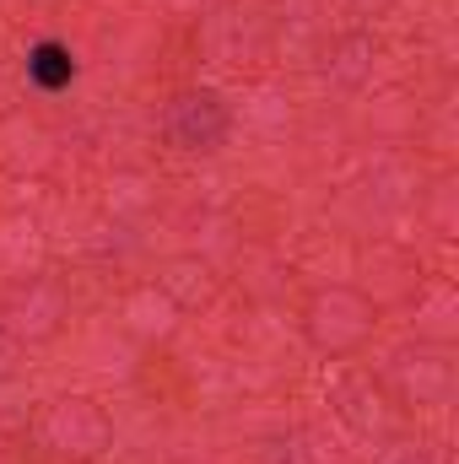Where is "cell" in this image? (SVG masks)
Here are the masks:
<instances>
[{"label": "cell", "instance_id": "1", "mask_svg": "<svg viewBox=\"0 0 459 464\" xmlns=\"http://www.w3.org/2000/svg\"><path fill=\"white\" fill-rule=\"evenodd\" d=\"M27 76L38 82V87H65L71 76H76V60H71V49L65 44H38L33 54H27Z\"/></svg>", "mask_w": 459, "mask_h": 464}]
</instances>
